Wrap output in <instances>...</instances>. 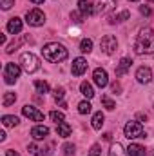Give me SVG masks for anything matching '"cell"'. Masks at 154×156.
<instances>
[{
  "mask_svg": "<svg viewBox=\"0 0 154 156\" xmlns=\"http://www.w3.org/2000/svg\"><path fill=\"white\" fill-rule=\"evenodd\" d=\"M5 156H20V154H16L15 151H7V153H5Z\"/></svg>",
  "mask_w": 154,
  "mask_h": 156,
  "instance_id": "cell-38",
  "label": "cell"
},
{
  "mask_svg": "<svg viewBox=\"0 0 154 156\" xmlns=\"http://www.w3.org/2000/svg\"><path fill=\"white\" fill-rule=\"evenodd\" d=\"M91 107H93V105H91L87 100H83V102L78 104V113H80V115H89V113H91Z\"/></svg>",
  "mask_w": 154,
  "mask_h": 156,
  "instance_id": "cell-27",
  "label": "cell"
},
{
  "mask_svg": "<svg viewBox=\"0 0 154 156\" xmlns=\"http://www.w3.org/2000/svg\"><path fill=\"white\" fill-rule=\"evenodd\" d=\"M131 2H136V0H131Z\"/></svg>",
  "mask_w": 154,
  "mask_h": 156,
  "instance_id": "cell-40",
  "label": "cell"
},
{
  "mask_svg": "<svg viewBox=\"0 0 154 156\" xmlns=\"http://www.w3.org/2000/svg\"><path fill=\"white\" fill-rule=\"evenodd\" d=\"M78 11L83 15V16H91L94 13V5L89 4L87 0H78Z\"/></svg>",
  "mask_w": 154,
  "mask_h": 156,
  "instance_id": "cell-15",
  "label": "cell"
},
{
  "mask_svg": "<svg viewBox=\"0 0 154 156\" xmlns=\"http://www.w3.org/2000/svg\"><path fill=\"white\" fill-rule=\"evenodd\" d=\"M136 78H138L140 83H149V82L152 80V71H151L149 67L142 66V67H138V71H136Z\"/></svg>",
  "mask_w": 154,
  "mask_h": 156,
  "instance_id": "cell-12",
  "label": "cell"
},
{
  "mask_svg": "<svg viewBox=\"0 0 154 156\" xmlns=\"http://www.w3.org/2000/svg\"><path fill=\"white\" fill-rule=\"evenodd\" d=\"M100 153H102V147H100L98 144H94V145L91 147V151H89V156H100Z\"/></svg>",
  "mask_w": 154,
  "mask_h": 156,
  "instance_id": "cell-33",
  "label": "cell"
},
{
  "mask_svg": "<svg viewBox=\"0 0 154 156\" xmlns=\"http://www.w3.org/2000/svg\"><path fill=\"white\" fill-rule=\"evenodd\" d=\"M87 67H89L87 60H85V58H82V56H78V58L73 60V67H71V71H73V75H75V76H82V75L87 71Z\"/></svg>",
  "mask_w": 154,
  "mask_h": 156,
  "instance_id": "cell-11",
  "label": "cell"
},
{
  "mask_svg": "<svg viewBox=\"0 0 154 156\" xmlns=\"http://www.w3.org/2000/svg\"><path fill=\"white\" fill-rule=\"evenodd\" d=\"M62 149H64V156H75V153H76V147L73 144H65Z\"/></svg>",
  "mask_w": 154,
  "mask_h": 156,
  "instance_id": "cell-30",
  "label": "cell"
},
{
  "mask_svg": "<svg viewBox=\"0 0 154 156\" xmlns=\"http://www.w3.org/2000/svg\"><path fill=\"white\" fill-rule=\"evenodd\" d=\"M20 64H22V67H24L26 73H35V71H38V67H40V60L33 53H22Z\"/></svg>",
  "mask_w": 154,
  "mask_h": 156,
  "instance_id": "cell-4",
  "label": "cell"
},
{
  "mask_svg": "<svg viewBox=\"0 0 154 156\" xmlns=\"http://www.w3.org/2000/svg\"><path fill=\"white\" fill-rule=\"evenodd\" d=\"M140 13H142L143 16H151V15H152V9H151L149 5H140Z\"/></svg>",
  "mask_w": 154,
  "mask_h": 156,
  "instance_id": "cell-34",
  "label": "cell"
},
{
  "mask_svg": "<svg viewBox=\"0 0 154 156\" xmlns=\"http://www.w3.org/2000/svg\"><path fill=\"white\" fill-rule=\"evenodd\" d=\"M134 51L138 55H152L154 53V31L151 27L140 29L138 37L134 40Z\"/></svg>",
  "mask_w": 154,
  "mask_h": 156,
  "instance_id": "cell-1",
  "label": "cell"
},
{
  "mask_svg": "<svg viewBox=\"0 0 154 156\" xmlns=\"http://www.w3.org/2000/svg\"><path fill=\"white\" fill-rule=\"evenodd\" d=\"M27 151H29V153H31V154H35V156H40V149L38 147H37V144H29V147H27Z\"/></svg>",
  "mask_w": 154,
  "mask_h": 156,
  "instance_id": "cell-35",
  "label": "cell"
},
{
  "mask_svg": "<svg viewBox=\"0 0 154 156\" xmlns=\"http://www.w3.org/2000/svg\"><path fill=\"white\" fill-rule=\"evenodd\" d=\"M127 154L129 156H145V147L140 144H131L127 147Z\"/></svg>",
  "mask_w": 154,
  "mask_h": 156,
  "instance_id": "cell-18",
  "label": "cell"
},
{
  "mask_svg": "<svg viewBox=\"0 0 154 156\" xmlns=\"http://www.w3.org/2000/svg\"><path fill=\"white\" fill-rule=\"evenodd\" d=\"M131 64H132V60H131V58H121V60H120V64H118V67H116V75H118V76L125 75V73L131 69Z\"/></svg>",
  "mask_w": 154,
  "mask_h": 156,
  "instance_id": "cell-16",
  "label": "cell"
},
{
  "mask_svg": "<svg viewBox=\"0 0 154 156\" xmlns=\"http://www.w3.org/2000/svg\"><path fill=\"white\" fill-rule=\"evenodd\" d=\"M0 5H2L4 11H7V9H11L15 5V0H0Z\"/></svg>",
  "mask_w": 154,
  "mask_h": 156,
  "instance_id": "cell-32",
  "label": "cell"
},
{
  "mask_svg": "<svg viewBox=\"0 0 154 156\" xmlns=\"http://www.w3.org/2000/svg\"><path fill=\"white\" fill-rule=\"evenodd\" d=\"M93 80H94V83H96V85H98L100 89L107 87V83H109V76H107V71H105V69H102V67L94 69V73H93Z\"/></svg>",
  "mask_w": 154,
  "mask_h": 156,
  "instance_id": "cell-10",
  "label": "cell"
},
{
  "mask_svg": "<svg viewBox=\"0 0 154 156\" xmlns=\"http://www.w3.org/2000/svg\"><path fill=\"white\" fill-rule=\"evenodd\" d=\"M131 16V13L125 9V11H121V13H118V15H111V18H109V22L111 24H120V22H123V20H127Z\"/></svg>",
  "mask_w": 154,
  "mask_h": 156,
  "instance_id": "cell-20",
  "label": "cell"
},
{
  "mask_svg": "<svg viewBox=\"0 0 154 156\" xmlns=\"http://www.w3.org/2000/svg\"><path fill=\"white\" fill-rule=\"evenodd\" d=\"M94 13L96 15H105L109 11H113V7L116 5L114 0H94Z\"/></svg>",
  "mask_w": 154,
  "mask_h": 156,
  "instance_id": "cell-8",
  "label": "cell"
},
{
  "mask_svg": "<svg viewBox=\"0 0 154 156\" xmlns=\"http://www.w3.org/2000/svg\"><path fill=\"white\" fill-rule=\"evenodd\" d=\"M42 56H44L47 62L58 64V62H62V60L67 58V49H65L62 44H58V42H49V44L44 45Z\"/></svg>",
  "mask_w": 154,
  "mask_h": 156,
  "instance_id": "cell-2",
  "label": "cell"
},
{
  "mask_svg": "<svg viewBox=\"0 0 154 156\" xmlns=\"http://www.w3.org/2000/svg\"><path fill=\"white\" fill-rule=\"evenodd\" d=\"M109 156H129V154H127V151L123 149L121 144H113L111 151H109Z\"/></svg>",
  "mask_w": 154,
  "mask_h": 156,
  "instance_id": "cell-21",
  "label": "cell"
},
{
  "mask_svg": "<svg viewBox=\"0 0 154 156\" xmlns=\"http://www.w3.org/2000/svg\"><path fill=\"white\" fill-rule=\"evenodd\" d=\"M152 156H154V154H152Z\"/></svg>",
  "mask_w": 154,
  "mask_h": 156,
  "instance_id": "cell-42",
  "label": "cell"
},
{
  "mask_svg": "<svg viewBox=\"0 0 154 156\" xmlns=\"http://www.w3.org/2000/svg\"><path fill=\"white\" fill-rule=\"evenodd\" d=\"M31 2H33V4H37V5H38V4H44V0H31Z\"/></svg>",
  "mask_w": 154,
  "mask_h": 156,
  "instance_id": "cell-39",
  "label": "cell"
},
{
  "mask_svg": "<svg viewBox=\"0 0 154 156\" xmlns=\"http://www.w3.org/2000/svg\"><path fill=\"white\" fill-rule=\"evenodd\" d=\"M26 20H27V24H29V26L40 27V26H44V22H45V15H44L40 9H31V11H27Z\"/></svg>",
  "mask_w": 154,
  "mask_h": 156,
  "instance_id": "cell-7",
  "label": "cell"
},
{
  "mask_svg": "<svg viewBox=\"0 0 154 156\" xmlns=\"http://www.w3.org/2000/svg\"><path fill=\"white\" fill-rule=\"evenodd\" d=\"M7 31H9L11 35H16V33H20V31H22V20H20L18 16H13V18H9V22H7Z\"/></svg>",
  "mask_w": 154,
  "mask_h": 156,
  "instance_id": "cell-14",
  "label": "cell"
},
{
  "mask_svg": "<svg viewBox=\"0 0 154 156\" xmlns=\"http://www.w3.org/2000/svg\"><path fill=\"white\" fill-rule=\"evenodd\" d=\"M35 89H37V93H40V94H45V93H49V83L47 82H42V80H37L35 82Z\"/></svg>",
  "mask_w": 154,
  "mask_h": 156,
  "instance_id": "cell-24",
  "label": "cell"
},
{
  "mask_svg": "<svg viewBox=\"0 0 154 156\" xmlns=\"http://www.w3.org/2000/svg\"><path fill=\"white\" fill-rule=\"evenodd\" d=\"M18 118L16 116H11V115H5V116H2V123L5 125V127H15V125H18Z\"/></svg>",
  "mask_w": 154,
  "mask_h": 156,
  "instance_id": "cell-23",
  "label": "cell"
},
{
  "mask_svg": "<svg viewBox=\"0 0 154 156\" xmlns=\"http://www.w3.org/2000/svg\"><path fill=\"white\" fill-rule=\"evenodd\" d=\"M123 133H125V136H127L129 140L145 138L143 127H142V123H140V122H136V120H131V122H127V123H125V127H123Z\"/></svg>",
  "mask_w": 154,
  "mask_h": 156,
  "instance_id": "cell-3",
  "label": "cell"
},
{
  "mask_svg": "<svg viewBox=\"0 0 154 156\" xmlns=\"http://www.w3.org/2000/svg\"><path fill=\"white\" fill-rule=\"evenodd\" d=\"M18 76H20V66L15 64V62H9V64L5 66V71H4L5 83H15Z\"/></svg>",
  "mask_w": 154,
  "mask_h": 156,
  "instance_id": "cell-5",
  "label": "cell"
},
{
  "mask_svg": "<svg viewBox=\"0 0 154 156\" xmlns=\"http://www.w3.org/2000/svg\"><path fill=\"white\" fill-rule=\"evenodd\" d=\"M22 115H24V116H27L29 120H33V122H44V113L38 111L37 107L29 105V104L22 107Z\"/></svg>",
  "mask_w": 154,
  "mask_h": 156,
  "instance_id": "cell-9",
  "label": "cell"
},
{
  "mask_svg": "<svg viewBox=\"0 0 154 156\" xmlns=\"http://www.w3.org/2000/svg\"><path fill=\"white\" fill-rule=\"evenodd\" d=\"M47 134H49V129H47L45 125H35V127L31 129V136H33V140H45Z\"/></svg>",
  "mask_w": 154,
  "mask_h": 156,
  "instance_id": "cell-13",
  "label": "cell"
},
{
  "mask_svg": "<svg viewBox=\"0 0 154 156\" xmlns=\"http://www.w3.org/2000/svg\"><path fill=\"white\" fill-rule=\"evenodd\" d=\"M102 105H103L105 109H109V111H113V109L116 107V104L109 98V96H107V94H103V96H102Z\"/></svg>",
  "mask_w": 154,
  "mask_h": 156,
  "instance_id": "cell-29",
  "label": "cell"
},
{
  "mask_svg": "<svg viewBox=\"0 0 154 156\" xmlns=\"http://www.w3.org/2000/svg\"><path fill=\"white\" fill-rule=\"evenodd\" d=\"M149 2H154V0H149Z\"/></svg>",
  "mask_w": 154,
  "mask_h": 156,
  "instance_id": "cell-41",
  "label": "cell"
},
{
  "mask_svg": "<svg viewBox=\"0 0 154 156\" xmlns=\"http://www.w3.org/2000/svg\"><path fill=\"white\" fill-rule=\"evenodd\" d=\"M80 51L82 53H91L93 51V40L91 38H83L80 42Z\"/></svg>",
  "mask_w": 154,
  "mask_h": 156,
  "instance_id": "cell-25",
  "label": "cell"
},
{
  "mask_svg": "<svg viewBox=\"0 0 154 156\" xmlns=\"http://www.w3.org/2000/svg\"><path fill=\"white\" fill-rule=\"evenodd\" d=\"M49 118H51V120H53L56 125H58V123H62V122L65 120L64 113H60V111H51V113H49Z\"/></svg>",
  "mask_w": 154,
  "mask_h": 156,
  "instance_id": "cell-28",
  "label": "cell"
},
{
  "mask_svg": "<svg viewBox=\"0 0 154 156\" xmlns=\"http://www.w3.org/2000/svg\"><path fill=\"white\" fill-rule=\"evenodd\" d=\"M56 133H58V136H62V138H69L71 133H73V129H71V125H69L67 122H62V123L56 125Z\"/></svg>",
  "mask_w": 154,
  "mask_h": 156,
  "instance_id": "cell-17",
  "label": "cell"
},
{
  "mask_svg": "<svg viewBox=\"0 0 154 156\" xmlns=\"http://www.w3.org/2000/svg\"><path fill=\"white\" fill-rule=\"evenodd\" d=\"M80 18H82V13H76V11L71 13V20H73V22H78V24H80V22H82Z\"/></svg>",
  "mask_w": 154,
  "mask_h": 156,
  "instance_id": "cell-36",
  "label": "cell"
},
{
  "mask_svg": "<svg viewBox=\"0 0 154 156\" xmlns=\"http://www.w3.org/2000/svg\"><path fill=\"white\" fill-rule=\"evenodd\" d=\"M113 91H114L116 94H118V93L121 91V85H120V83H116V82H114V83H113Z\"/></svg>",
  "mask_w": 154,
  "mask_h": 156,
  "instance_id": "cell-37",
  "label": "cell"
},
{
  "mask_svg": "<svg viewBox=\"0 0 154 156\" xmlns=\"http://www.w3.org/2000/svg\"><path fill=\"white\" fill-rule=\"evenodd\" d=\"M116 47H118V40H116V37H113V35H105L103 38L100 40V49H102L105 55H113L116 51Z\"/></svg>",
  "mask_w": 154,
  "mask_h": 156,
  "instance_id": "cell-6",
  "label": "cell"
},
{
  "mask_svg": "<svg viewBox=\"0 0 154 156\" xmlns=\"http://www.w3.org/2000/svg\"><path fill=\"white\" fill-rule=\"evenodd\" d=\"M64 94H65V93H64V87H56V89H54V100H56V102L62 104V102H64Z\"/></svg>",
  "mask_w": 154,
  "mask_h": 156,
  "instance_id": "cell-31",
  "label": "cell"
},
{
  "mask_svg": "<svg viewBox=\"0 0 154 156\" xmlns=\"http://www.w3.org/2000/svg\"><path fill=\"white\" fill-rule=\"evenodd\" d=\"M103 120H105V116H103V113L102 111H98V113H94V116H93V129H102V125H103Z\"/></svg>",
  "mask_w": 154,
  "mask_h": 156,
  "instance_id": "cell-22",
  "label": "cell"
},
{
  "mask_svg": "<svg viewBox=\"0 0 154 156\" xmlns=\"http://www.w3.org/2000/svg\"><path fill=\"white\" fill-rule=\"evenodd\" d=\"M15 102H16V94H15V93H5V94H4V100H2L4 107H9V105H13Z\"/></svg>",
  "mask_w": 154,
  "mask_h": 156,
  "instance_id": "cell-26",
  "label": "cell"
},
{
  "mask_svg": "<svg viewBox=\"0 0 154 156\" xmlns=\"http://www.w3.org/2000/svg\"><path fill=\"white\" fill-rule=\"evenodd\" d=\"M80 91H82V94H83L87 100H91V98L94 96V89H93V85H91L89 82H82V83H80Z\"/></svg>",
  "mask_w": 154,
  "mask_h": 156,
  "instance_id": "cell-19",
  "label": "cell"
}]
</instances>
